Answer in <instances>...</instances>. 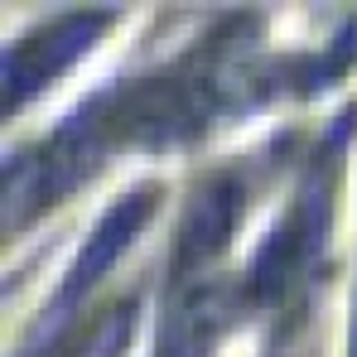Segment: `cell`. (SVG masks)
<instances>
[{
    "mask_svg": "<svg viewBox=\"0 0 357 357\" xmlns=\"http://www.w3.org/2000/svg\"><path fill=\"white\" fill-rule=\"evenodd\" d=\"M97 24H102V15L63 20L59 29L34 34V44L15 49V54H10V63H5V97H10V107L24 97V87L49 82V73H59V68L73 59V54H82V49L92 44V29H97Z\"/></svg>",
    "mask_w": 357,
    "mask_h": 357,
    "instance_id": "cell-2",
    "label": "cell"
},
{
    "mask_svg": "<svg viewBox=\"0 0 357 357\" xmlns=\"http://www.w3.org/2000/svg\"><path fill=\"white\" fill-rule=\"evenodd\" d=\"M150 208H155V188H135L126 203H116V208L97 222L92 241H87V246H82V256L73 261V271H68V280H63L59 299H54V314H63V304H68V299H82L97 280H102V275H107V266H112L121 251L135 241L140 222L150 218Z\"/></svg>",
    "mask_w": 357,
    "mask_h": 357,
    "instance_id": "cell-1",
    "label": "cell"
},
{
    "mask_svg": "<svg viewBox=\"0 0 357 357\" xmlns=\"http://www.w3.org/2000/svg\"><path fill=\"white\" fill-rule=\"evenodd\" d=\"M353 357H357V319H353Z\"/></svg>",
    "mask_w": 357,
    "mask_h": 357,
    "instance_id": "cell-4",
    "label": "cell"
},
{
    "mask_svg": "<svg viewBox=\"0 0 357 357\" xmlns=\"http://www.w3.org/2000/svg\"><path fill=\"white\" fill-rule=\"evenodd\" d=\"M241 213V188L237 178H218V183H208L203 193H198V203L188 208V222H183V237H178V266H198V261H208L227 232H232V222H237Z\"/></svg>",
    "mask_w": 357,
    "mask_h": 357,
    "instance_id": "cell-3",
    "label": "cell"
}]
</instances>
